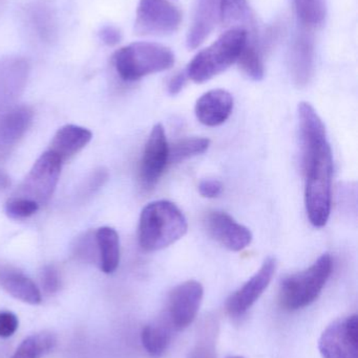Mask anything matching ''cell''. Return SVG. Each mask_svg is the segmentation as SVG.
I'll use <instances>...</instances> for the list:
<instances>
[{"mask_svg":"<svg viewBox=\"0 0 358 358\" xmlns=\"http://www.w3.org/2000/svg\"><path fill=\"white\" fill-rule=\"evenodd\" d=\"M298 115L306 212L313 227H324L331 213L333 155L325 125L312 105L300 103Z\"/></svg>","mask_w":358,"mask_h":358,"instance_id":"6da1fadb","label":"cell"},{"mask_svg":"<svg viewBox=\"0 0 358 358\" xmlns=\"http://www.w3.org/2000/svg\"><path fill=\"white\" fill-rule=\"evenodd\" d=\"M187 229L186 217L174 202L157 200L145 206L141 212L139 244L145 252H158L184 237Z\"/></svg>","mask_w":358,"mask_h":358,"instance_id":"7a4b0ae2","label":"cell"},{"mask_svg":"<svg viewBox=\"0 0 358 358\" xmlns=\"http://www.w3.org/2000/svg\"><path fill=\"white\" fill-rule=\"evenodd\" d=\"M248 42V31L241 27L228 29L212 45L195 55L186 69L188 79L205 83L235 64Z\"/></svg>","mask_w":358,"mask_h":358,"instance_id":"3957f363","label":"cell"},{"mask_svg":"<svg viewBox=\"0 0 358 358\" xmlns=\"http://www.w3.org/2000/svg\"><path fill=\"white\" fill-rule=\"evenodd\" d=\"M174 52L163 44L139 41L118 50L113 57V66L123 81L134 82L172 69Z\"/></svg>","mask_w":358,"mask_h":358,"instance_id":"277c9868","label":"cell"},{"mask_svg":"<svg viewBox=\"0 0 358 358\" xmlns=\"http://www.w3.org/2000/svg\"><path fill=\"white\" fill-rule=\"evenodd\" d=\"M333 269L331 255H322L310 267L286 278L280 288V304L287 311L305 308L317 300Z\"/></svg>","mask_w":358,"mask_h":358,"instance_id":"5b68a950","label":"cell"},{"mask_svg":"<svg viewBox=\"0 0 358 358\" xmlns=\"http://www.w3.org/2000/svg\"><path fill=\"white\" fill-rule=\"evenodd\" d=\"M62 164L54 153L46 151L35 162L14 196L32 200L39 206L46 203L58 185Z\"/></svg>","mask_w":358,"mask_h":358,"instance_id":"8992f818","label":"cell"},{"mask_svg":"<svg viewBox=\"0 0 358 358\" xmlns=\"http://www.w3.org/2000/svg\"><path fill=\"white\" fill-rule=\"evenodd\" d=\"M182 13L168 0H140L137 8L135 31L140 36H168L176 33Z\"/></svg>","mask_w":358,"mask_h":358,"instance_id":"52a82bcc","label":"cell"},{"mask_svg":"<svg viewBox=\"0 0 358 358\" xmlns=\"http://www.w3.org/2000/svg\"><path fill=\"white\" fill-rule=\"evenodd\" d=\"M324 358H358V320L353 315L333 322L319 340Z\"/></svg>","mask_w":358,"mask_h":358,"instance_id":"ba28073f","label":"cell"},{"mask_svg":"<svg viewBox=\"0 0 358 358\" xmlns=\"http://www.w3.org/2000/svg\"><path fill=\"white\" fill-rule=\"evenodd\" d=\"M204 288L199 282H184L174 288L168 298L166 319L176 331L186 329L197 317L203 300Z\"/></svg>","mask_w":358,"mask_h":358,"instance_id":"9c48e42d","label":"cell"},{"mask_svg":"<svg viewBox=\"0 0 358 358\" xmlns=\"http://www.w3.org/2000/svg\"><path fill=\"white\" fill-rule=\"evenodd\" d=\"M277 267V259L268 257L261 268L240 289L229 296L226 302L227 313L235 317L245 315L273 281Z\"/></svg>","mask_w":358,"mask_h":358,"instance_id":"30bf717a","label":"cell"},{"mask_svg":"<svg viewBox=\"0 0 358 358\" xmlns=\"http://www.w3.org/2000/svg\"><path fill=\"white\" fill-rule=\"evenodd\" d=\"M170 164V145L162 124H156L145 144L140 165V178L143 185L151 187L163 176Z\"/></svg>","mask_w":358,"mask_h":358,"instance_id":"8fae6325","label":"cell"},{"mask_svg":"<svg viewBox=\"0 0 358 358\" xmlns=\"http://www.w3.org/2000/svg\"><path fill=\"white\" fill-rule=\"evenodd\" d=\"M208 234L231 252H241L250 245L252 233L225 212H210L205 218Z\"/></svg>","mask_w":358,"mask_h":358,"instance_id":"7c38bea8","label":"cell"},{"mask_svg":"<svg viewBox=\"0 0 358 358\" xmlns=\"http://www.w3.org/2000/svg\"><path fill=\"white\" fill-rule=\"evenodd\" d=\"M29 76V63L20 57L0 61V113L13 107L25 90Z\"/></svg>","mask_w":358,"mask_h":358,"instance_id":"4fadbf2b","label":"cell"},{"mask_svg":"<svg viewBox=\"0 0 358 358\" xmlns=\"http://www.w3.org/2000/svg\"><path fill=\"white\" fill-rule=\"evenodd\" d=\"M33 115L27 106H13L0 113V157L8 155L27 134Z\"/></svg>","mask_w":358,"mask_h":358,"instance_id":"5bb4252c","label":"cell"},{"mask_svg":"<svg viewBox=\"0 0 358 358\" xmlns=\"http://www.w3.org/2000/svg\"><path fill=\"white\" fill-rule=\"evenodd\" d=\"M233 110V98L225 90H212L200 96L195 103V113L198 121L207 127L222 125Z\"/></svg>","mask_w":358,"mask_h":358,"instance_id":"9a60e30c","label":"cell"},{"mask_svg":"<svg viewBox=\"0 0 358 358\" xmlns=\"http://www.w3.org/2000/svg\"><path fill=\"white\" fill-rule=\"evenodd\" d=\"M221 0H197L186 37L188 50L199 48L212 33L220 19Z\"/></svg>","mask_w":358,"mask_h":358,"instance_id":"2e32d148","label":"cell"},{"mask_svg":"<svg viewBox=\"0 0 358 358\" xmlns=\"http://www.w3.org/2000/svg\"><path fill=\"white\" fill-rule=\"evenodd\" d=\"M315 67V42L309 34L301 33L296 37L290 54V71L296 85H307Z\"/></svg>","mask_w":358,"mask_h":358,"instance_id":"e0dca14e","label":"cell"},{"mask_svg":"<svg viewBox=\"0 0 358 358\" xmlns=\"http://www.w3.org/2000/svg\"><path fill=\"white\" fill-rule=\"evenodd\" d=\"M92 138V132L86 128L76 125L63 126L53 138L48 151L64 163L80 152Z\"/></svg>","mask_w":358,"mask_h":358,"instance_id":"ac0fdd59","label":"cell"},{"mask_svg":"<svg viewBox=\"0 0 358 358\" xmlns=\"http://www.w3.org/2000/svg\"><path fill=\"white\" fill-rule=\"evenodd\" d=\"M0 286L17 300L27 304L41 302V294L37 286L27 275L8 267H0Z\"/></svg>","mask_w":358,"mask_h":358,"instance_id":"d6986e66","label":"cell"},{"mask_svg":"<svg viewBox=\"0 0 358 358\" xmlns=\"http://www.w3.org/2000/svg\"><path fill=\"white\" fill-rule=\"evenodd\" d=\"M98 248L99 262L104 273H115L120 263V239L116 229L100 227L95 233Z\"/></svg>","mask_w":358,"mask_h":358,"instance_id":"ffe728a7","label":"cell"},{"mask_svg":"<svg viewBox=\"0 0 358 358\" xmlns=\"http://www.w3.org/2000/svg\"><path fill=\"white\" fill-rule=\"evenodd\" d=\"M172 330L166 317L145 326L141 334V340L145 351L151 357H161L167 351L172 342Z\"/></svg>","mask_w":358,"mask_h":358,"instance_id":"44dd1931","label":"cell"},{"mask_svg":"<svg viewBox=\"0 0 358 358\" xmlns=\"http://www.w3.org/2000/svg\"><path fill=\"white\" fill-rule=\"evenodd\" d=\"M56 344V336L52 332H38L27 336L15 351L12 358H41L48 355Z\"/></svg>","mask_w":358,"mask_h":358,"instance_id":"7402d4cb","label":"cell"},{"mask_svg":"<svg viewBox=\"0 0 358 358\" xmlns=\"http://www.w3.org/2000/svg\"><path fill=\"white\" fill-rule=\"evenodd\" d=\"M220 20L226 27H241L252 22L247 0H221Z\"/></svg>","mask_w":358,"mask_h":358,"instance_id":"603a6c76","label":"cell"},{"mask_svg":"<svg viewBox=\"0 0 358 358\" xmlns=\"http://www.w3.org/2000/svg\"><path fill=\"white\" fill-rule=\"evenodd\" d=\"M218 323L214 319H207L200 328L198 341L187 358H216V341Z\"/></svg>","mask_w":358,"mask_h":358,"instance_id":"cb8c5ba5","label":"cell"},{"mask_svg":"<svg viewBox=\"0 0 358 358\" xmlns=\"http://www.w3.org/2000/svg\"><path fill=\"white\" fill-rule=\"evenodd\" d=\"M210 141L206 138H187L170 147V164H179L208 150Z\"/></svg>","mask_w":358,"mask_h":358,"instance_id":"d4e9b609","label":"cell"},{"mask_svg":"<svg viewBox=\"0 0 358 358\" xmlns=\"http://www.w3.org/2000/svg\"><path fill=\"white\" fill-rule=\"evenodd\" d=\"M237 62L239 63L241 71L249 79L254 80V81H262L264 79V63H263L260 52L254 44L247 42Z\"/></svg>","mask_w":358,"mask_h":358,"instance_id":"484cf974","label":"cell"},{"mask_svg":"<svg viewBox=\"0 0 358 358\" xmlns=\"http://www.w3.org/2000/svg\"><path fill=\"white\" fill-rule=\"evenodd\" d=\"M296 14L305 24L315 27L321 24L327 14L326 0H294Z\"/></svg>","mask_w":358,"mask_h":358,"instance_id":"4316f807","label":"cell"},{"mask_svg":"<svg viewBox=\"0 0 358 358\" xmlns=\"http://www.w3.org/2000/svg\"><path fill=\"white\" fill-rule=\"evenodd\" d=\"M39 206L32 200L13 196L6 203V213L12 219L29 218L38 212Z\"/></svg>","mask_w":358,"mask_h":358,"instance_id":"83f0119b","label":"cell"},{"mask_svg":"<svg viewBox=\"0 0 358 358\" xmlns=\"http://www.w3.org/2000/svg\"><path fill=\"white\" fill-rule=\"evenodd\" d=\"M74 254L84 261L96 260V256L99 257V254L95 235L86 233L82 237H79L74 246Z\"/></svg>","mask_w":358,"mask_h":358,"instance_id":"f1b7e54d","label":"cell"},{"mask_svg":"<svg viewBox=\"0 0 358 358\" xmlns=\"http://www.w3.org/2000/svg\"><path fill=\"white\" fill-rule=\"evenodd\" d=\"M41 283L46 294H53L58 292L60 288V277L58 271L53 265H48L42 269Z\"/></svg>","mask_w":358,"mask_h":358,"instance_id":"f546056e","label":"cell"},{"mask_svg":"<svg viewBox=\"0 0 358 358\" xmlns=\"http://www.w3.org/2000/svg\"><path fill=\"white\" fill-rule=\"evenodd\" d=\"M19 322L16 315L10 311L0 313V338H10L18 329Z\"/></svg>","mask_w":358,"mask_h":358,"instance_id":"4dcf8cb0","label":"cell"},{"mask_svg":"<svg viewBox=\"0 0 358 358\" xmlns=\"http://www.w3.org/2000/svg\"><path fill=\"white\" fill-rule=\"evenodd\" d=\"M200 195L208 199H214V198L219 197L223 192V185L221 181L216 179H203L199 183Z\"/></svg>","mask_w":358,"mask_h":358,"instance_id":"1f68e13d","label":"cell"},{"mask_svg":"<svg viewBox=\"0 0 358 358\" xmlns=\"http://www.w3.org/2000/svg\"><path fill=\"white\" fill-rule=\"evenodd\" d=\"M99 38L109 46L117 45L122 39L121 31L113 25H105L99 31Z\"/></svg>","mask_w":358,"mask_h":358,"instance_id":"d6a6232c","label":"cell"},{"mask_svg":"<svg viewBox=\"0 0 358 358\" xmlns=\"http://www.w3.org/2000/svg\"><path fill=\"white\" fill-rule=\"evenodd\" d=\"M187 79H188V77H187L186 71L177 73L174 77H172L170 83H168V92H170V94L176 96V94H180L183 88L186 85Z\"/></svg>","mask_w":358,"mask_h":358,"instance_id":"836d02e7","label":"cell"},{"mask_svg":"<svg viewBox=\"0 0 358 358\" xmlns=\"http://www.w3.org/2000/svg\"><path fill=\"white\" fill-rule=\"evenodd\" d=\"M107 178H109V176H107V172L105 170H98V171L95 172L94 176L88 180V185L85 187V192L92 193L95 189H99L106 181Z\"/></svg>","mask_w":358,"mask_h":358,"instance_id":"e575fe53","label":"cell"},{"mask_svg":"<svg viewBox=\"0 0 358 358\" xmlns=\"http://www.w3.org/2000/svg\"><path fill=\"white\" fill-rule=\"evenodd\" d=\"M10 185V179L8 176L0 170V191L6 189Z\"/></svg>","mask_w":358,"mask_h":358,"instance_id":"d590c367","label":"cell"},{"mask_svg":"<svg viewBox=\"0 0 358 358\" xmlns=\"http://www.w3.org/2000/svg\"><path fill=\"white\" fill-rule=\"evenodd\" d=\"M227 358H245L244 357H240V355H235V357H229Z\"/></svg>","mask_w":358,"mask_h":358,"instance_id":"8d00e7d4","label":"cell"}]
</instances>
